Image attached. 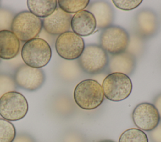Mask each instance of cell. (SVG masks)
<instances>
[{
  "label": "cell",
  "instance_id": "obj_2",
  "mask_svg": "<svg viewBox=\"0 0 161 142\" xmlns=\"http://www.w3.org/2000/svg\"><path fill=\"white\" fill-rule=\"evenodd\" d=\"M21 56L25 64L41 69L50 62L52 58V48L45 40L37 37L24 43Z\"/></svg>",
  "mask_w": 161,
  "mask_h": 142
},
{
  "label": "cell",
  "instance_id": "obj_5",
  "mask_svg": "<svg viewBox=\"0 0 161 142\" xmlns=\"http://www.w3.org/2000/svg\"><path fill=\"white\" fill-rule=\"evenodd\" d=\"M104 97L114 102L123 101L130 95L133 84L128 75L120 73L108 74L102 83Z\"/></svg>",
  "mask_w": 161,
  "mask_h": 142
},
{
  "label": "cell",
  "instance_id": "obj_15",
  "mask_svg": "<svg viewBox=\"0 0 161 142\" xmlns=\"http://www.w3.org/2000/svg\"><path fill=\"white\" fill-rule=\"evenodd\" d=\"M70 27L72 31L80 37L91 35L97 28L95 18L91 13L86 9L72 16Z\"/></svg>",
  "mask_w": 161,
  "mask_h": 142
},
{
  "label": "cell",
  "instance_id": "obj_26",
  "mask_svg": "<svg viewBox=\"0 0 161 142\" xmlns=\"http://www.w3.org/2000/svg\"><path fill=\"white\" fill-rule=\"evenodd\" d=\"M151 142H161V121L153 130L149 132Z\"/></svg>",
  "mask_w": 161,
  "mask_h": 142
},
{
  "label": "cell",
  "instance_id": "obj_12",
  "mask_svg": "<svg viewBox=\"0 0 161 142\" xmlns=\"http://www.w3.org/2000/svg\"><path fill=\"white\" fill-rule=\"evenodd\" d=\"M72 17V14L57 7L52 14L42 19L43 29L53 36H59L70 31Z\"/></svg>",
  "mask_w": 161,
  "mask_h": 142
},
{
  "label": "cell",
  "instance_id": "obj_24",
  "mask_svg": "<svg viewBox=\"0 0 161 142\" xmlns=\"http://www.w3.org/2000/svg\"><path fill=\"white\" fill-rule=\"evenodd\" d=\"M112 3L118 9L123 11H131L138 7L142 0H113Z\"/></svg>",
  "mask_w": 161,
  "mask_h": 142
},
{
  "label": "cell",
  "instance_id": "obj_14",
  "mask_svg": "<svg viewBox=\"0 0 161 142\" xmlns=\"http://www.w3.org/2000/svg\"><path fill=\"white\" fill-rule=\"evenodd\" d=\"M87 11L92 14L97 28L104 29L111 26L114 19V12L111 5L106 1H94L88 5Z\"/></svg>",
  "mask_w": 161,
  "mask_h": 142
},
{
  "label": "cell",
  "instance_id": "obj_20",
  "mask_svg": "<svg viewBox=\"0 0 161 142\" xmlns=\"http://www.w3.org/2000/svg\"><path fill=\"white\" fill-rule=\"evenodd\" d=\"M16 135L14 124L9 121L0 118V142H13Z\"/></svg>",
  "mask_w": 161,
  "mask_h": 142
},
{
  "label": "cell",
  "instance_id": "obj_16",
  "mask_svg": "<svg viewBox=\"0 0 161 142\" xmlns=\"http://www.w3.org/2000/svg\"><path fill=\"white\" fill-rule=\"evenodd\" d=\"M20 41L11 30L0 31V59H11L20 49Z\"/></svg>",
  "mask_w": 161,
  "mask_h": 142
},
{
  "label": "cell",
  "instance_id": "obj_6",
  "mask_svg": "<svg viewBox=\"0 0 161 142\" xmlns=\"http://www.w3.org/2000/svg\"><path fill=\"white\" fill-rule=\"evenodd\" d=\"M130 34L123 28L111 25L103 29L99 37V46L110 55L121 54L126 51Z\"/></svg>",
  "mask_w": 161,
  "mask_h": 142
},
{
  "label": "cell",
  "instance_id": "obj_13",
  "mask_svg": "<svg viewBox=\"0 0 161 142\" xmlns=\"http://www.w3.org/2000/svg\"><path fill=\"white\" fill-rule=\"evenodd\" d=\"M136 66V58L126 51L121 54L109 56V62L106 69L109 74L120 73L129 76L134 72Z\"/></svg>",
  "mask_w": 161,
  "mask_h": 142
},
{
  "label": "cell",
  "instance_id": "obj_29",
  "mask_svg": "<svg viewBox=\"0 0 161 142\" xmlns=\"http://www.w3.org/2000/svg\"><path fill=\"white\" fill-rule=\"evenodd\" d=\"M98 142H115V141H112V140H109V139H105V140H102V141H98Z\"/></svg>",
  "mask_w": 161,
  "mask_h": 142
},
{
  "label": "cell",
  "instance_id": "obj_25",
  "mask_svg": "<svg viewBox=\"0 0 161 142\" xmlns=\"http://www.w3.org/2000/svg\"><path fill=\"white\" fill-rule=\"evenodd\" d=\"M63 142H86L84 138L77 133H68L64 138Z\"/></svg>",
  "mask_w": 161,
  "mask_h": 142
},
{
  "label": "cell",
  "instance_id": "obj_9",
  "mask_svg": "<svg viewBox=\"0 0 161 142\" xmlns=\"http://www.w3.org/2000/svg\"><path fill=\"white\" fill-rule=\"evenodd\" d=\"M17 86L28 91H35L44 84L45 74L42 69L34 68L26 64L18 67L13 76Z\"/></svg>",
  "mask_w": 161,
  "mask_h": 142
},
{
  "label": "cell",
  "instance_id": "obj_31",
  "mask_svg": "<svg viewBox=\"0 0 161 142\" xmlns=\"http://www.w3.org/2000/svg\"><path fill=\"white\" fill-rule=\"evenodd\" d=\"M0 61H1V59H0Z\"/></svg>",
  "mask_w": 161,
  "mask_h": 142
},
{
  "label": "cell",
  "instance_id": "obj_28",
  "mask_svg": "<svg viewBox=\"0 0 161 142\" xmlns=\"http://www.w3.org/2000/svg\"><path fill=\"white\" fill-rule=\"evenodd\" d=\"M153 104L157 109L161 121V93L158 94L153 100Z\"/></svg>",
  "mask_w": 161,
  "mask_h": 142
},
{
  "label": "cell",
  "instance_id": "obj_21",
  "mask_svg": "<svg viewBox=\"0 0 161 142\" xmlns=\"http://www.w3.org/2000/svg\"><path fill=\"white\" fill-rule=\"evenodd\" d=\"M144 41L135 33L131 36H130V41L126 51L135 56H140L143 53L145 48Z\"/></svg>",
  "mask_w": 161,
  "mask_h": 142
},
{
  "label": "cell",
  "instance_id": "obj_10",
  "mask_svg": "<svg viewBox=\"0 0 161 142\" xmlns=\"http://www.w3.org/2000/svg\"><path fill=\"white\" fill-rule=\"evenodd\" d=\"M159 26L158 16L150 9H142L135 16V34L143 40L154 36L158 33Z\"/></svg>",
  "mask_w": 161,
  "mask_h": 142
},
{
  "label": "cell",
  "instance_id": "obj_3",
  "mask_svg": "<svg viewBox=\"0 0 161 142\" xmlns=\"http://www.w3.org/2000/svg\"><path fill=\"white\" fill-rule=\"evenodd\" d=\"M108 62V54L96 44L85 46L82 54L77 59L80 70L89 75L98 74L104 71L107 68Z\"/></svg>",
  "mask_w": 161,
  "mask_h": 142
},
{
  "label": "cell",
  "instance_id": "obj_8",
  "mask_svg": "<svg viewBox=\"0 0 161 142\" xmlns=\"http://www.w3.org/2000/svg\"><path fill=\"white\" fill-rule=\"evenodd\" d=\"M84 48L83 38L71 31L60 34L55 41L57 53L65 60L77 59L82 54Z\"/></svg>",
  "mask_w": 161,
  "mask_h": 142
},
{
  "label": "cell",
  "instance_id": "obj_17",
  "mask_svg": "<svg viewBox=\"0 0 161 142\" xmlns=\"http://www.w3.org/2000/svg\"><path fill=\"white\" fill-rule=\"evenodd\" d=\"M26 4L29 11L40 18L52 14L58 5L56 0H28Z\"/></svg>",
  "mask_w": 161,
  "mask_h": 142
},
{
  "label": "cell",
  "instance_id": "obj_7",
  "mask_svg": "<svg viewBox=\"0 0 161 142\" xmlns=\"http://www.w3.org/2000/svg\"><path fill=\"white\" fill-rule=\"evenodd\" d=\"M28 111V103L24 95L18 91L5 93L0 98V116L9 121L23 119Z\"/></svg>",
  "mask_w": 161,
  "mask_h": 142
},
{
  "label": "cell",
  "instance_id": "obj_1",
  "mask_svg": "<svg viewBox=\"0 0 161 142\" xmlns=\"http://www.w3.org/2000/svg\"><path fill=\"white\" fill-rule=\"evenodd\" d=\"M74 99L75 104L82 109H96L104 100L101 84L92 79L81 81L74 89Z\"/></svg>",
  "mask_w": 161,
  "mask_h": 142
},
{
  "label": "cell",
  "instance_id": "obj_18",
  "mask_svg": "<svg viewBox=\"0 0 161 142\" xmlns=\"http://www.w3.org/2000/svg\"><path fill=\"white\" fill-rule=\"evenodd\" d=\"M89 0H59L57 1L58 7L64 12L75 14L84 10L89 4Z\"/></svg>",
  "mask_w": 161,
  "mask_h": 142
},
{
  "label": "cell",
  "instance_id": "obj_22",
  "mask_svg": "<svg viewBox=\"0 0 161 142\" xmlns=\"http://www.w3.org/2000/svg\"><path fill=\"white\" fill-rule=\"evenodd\" d=\"M17 86L13 76L11 75L0 73V98L5 93L16 91Z\"/></svg>",
  "mask_w": 161,
  "mask_h": 142
},
{
  "label": "cell",
  "instance_id": "obj_27",
  "mask_svg": "<svg viewBox=\"0 0 161 142\" xmlns=\"http://www.w3.org/2000/svg\"><path fill=\"white\" fill-rule=\"evenodd\" d=\"M13 142H36V141L28 133H19L16 135Z\"/></svg>",
  "mask_w": 161,
  "mask_h": 142
},
{
  "label": "cell",
  "instance_id": "obj_23",
  "mask_svg": "<svg viewBox=\"0 0 161 142\" xmlns=\"http://www.w3.org/2000/svg\"><path fill=\"white\" fill-rule=\"evenodd\" d=\"M15 16L14 13L9 9L0 8V31L11 30L13 20Z\"/></svg>",
  "mask_w": 161,
  "mask_h": 142
},
{
  "label": "cell",
  "instance_id": "obj_4",
  "mask_svg": "<svg viewBox=\"0 0 161 142\" xmlns=\"http://www.w3.org/2000/svg\"><path fill=\"white\" fill-rule=\"evenodd\" d=\"M42 29V19L29 11L17 13L11 26V31L19 41L25 43L37 38Z\"/></svg>",
  "mask_w": 161,
  "mask_h": 142
},
{
  "label": "cell",
  "instance_id": "obj_11",
  "mask_svg": "<svg viewBox=\"0 0 161 142\" xmlns=\"http://www.w3.org/2000/svg\"><path fill=\"white\" fill-rule=\"evenodd\" d=\"M132 119L138 129L150 132L159 124V114L152 103L143 102L137 104L132 113Z\"/></svg>",
  "mask_w": 161,
  "mask_h": 142
},
{
  "label": "cell",
  "instance_id": "obj_19",
  "mask_svg": "<svg viewBox=\"0 0 161 142\" xmlns=\"http://www.w3.org/2000/svg\"><path fill=\"white\" fill-rule=\"evenodd\" d=\"M118 142H148V138L144 131L138 128H130L122 133Z\"/></svg>",
  "mask_w": 161,
  "mask_h": 142
},
{
  "label": "cell",
  "instance_id": "obj_30",
  "mask_svg": "<svg viewBox=\"0 0 161 142\" xmlns=\"http://www.w3.org/2000/svg\"><path fill=\"white\" fill-rule=\"evenodd\" d=\"M0 5H1V1H0Z\"/></svg>",
  "mask_w": 161,
  "mask_h": 142
}]
</instances>
